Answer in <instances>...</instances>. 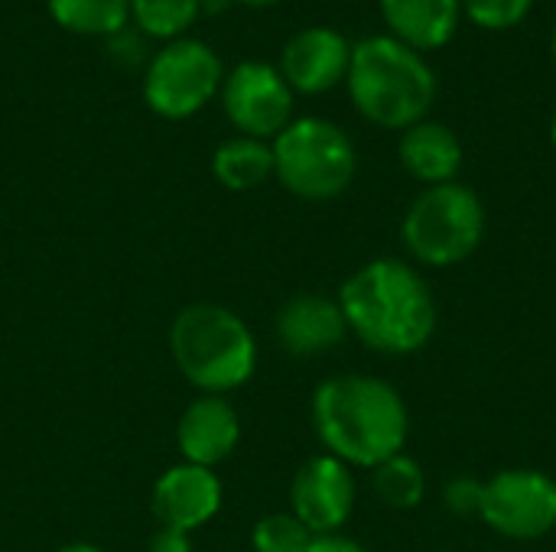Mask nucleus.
I'll return each instance as SVG.
<instances>
[{"instance_id":"obj_1","label":"nucleus","mask_w":556,"mask_h":552,"mask_svg":"<svg viewBox=\"0 0 556 552\" xmlns=\"http://www.w3.org/2000/svg\"><path fill=\"white\" fill-rule=\"evenodd\" d=\"M339 306L349 332L391 358L420 351L437 332V303L427 280L397 257L358 267L342 283Z\"/></svg>"},{"instance_id":"obj_2","label":"nucleus","mask_w":556,"mask_h":552,"mask_svg":"<svg viewBox=\"0 0 556 552\" xmlns=\"http://www.w3.org/2000/svg\"><path fill=\"white\" fill-rule=\"evenodd\" d=\"M313 426L326 455L349 468H378L404 452L410 420L401 394L368 374L329 377L313 394Z\"/></svg>"},{"instance_id":"obj_3","label":"nucleus","mask_w":556,"mask_h":552,"mask_svg":"<svg viewBox=\"0 0 556 552\" xmlns=\"http://www.w3.org/2000/svg\"><path fill=\"white\" fill-rule=\"evenodd\" d=\"M349 94L358 114L388 130L427 120L437 101V75L424 55L394 36H368L352 49Z\"/></svg>"},{"instance_id":"obj_4","label":"nucleus","mask_w":556,"mask_h":552,"mask_svg":"<svg viewBox=\"0 0 556 552\" xmlns=\"http://www.w3.org/2000/svg\"><path fill=\"white\" fill-rule=\"evenodd\" d=\"M169 351L192 387L218 397L248 384L257 364V345L244 319L215 303L186 306L173 319Z\"/></svg>"},{"instance_id":"obj_5","label":"nucleus","mask_w":556,"mask_h":552,"mask_svg":"<svg viewBox=\"0 0 556 552\" xmlns=\"http://www.w3.org/2000/svg\"><path fill=\"white\" fill-rule=\"evenodd\" d=\"M358 169L355 146L342 127L323 117L290 120L274 140V176L306 202L342 195Z\"/></svg>"},{"instance_id":"obj_6","label":"nucleus","mask_w":556,"mask_h":552,"mask_svg":"<svg viewBox=\"0 0 556 552\" xmlns=\"http://www.w3.org/2000/svg\"><path fill=\"white\" fill-rule=\"evenodd\" d=\"M401 238L414 260L437 270L456 267L469 260L485 238L482 198L463 182L430 185L407 208Z\"/></svg>"},{"instance_id":"obj_7","label":"nucleus","mask_w":556,"mask_h":552,"mask_svg":"<svg viewBox=\"0 0 556 552\" xmlns=\"http://www.w3.org/2000/svg\"><path fill=\"white\" fill-rule=\"evenodd\" d=\"M222 62L199 39H176L156 52L143 78V98L150 111L169 120L195 114L218 88Z\"/></svg>"},{"instance_id":"obj_8","label":"nucleus","mask_w":556,"mask_h":552,"mask_svg":"<svg viewBox=\"0 0 556 552\" xmlns=\"http://www.w3.org/2000/svg\"><path fill=\"white\" fill-rule=\"evenodd\" d=\"M479 517L508 540H541L556 530V482L538 468H505L482 485Z\"/></svg>"},{"instance_id":"obj_9","label":"nucleus","mask_w":556,"mask_h":552,"mask_svg":"<svg viewBox=\"0 0 556 552\" xmlns=\"http://www.w3.org/2000/svg\"><path fill=\"white\" fill-rule=\"evenodd\" d=\"M228 120L254 140L277 137L293 114V91L287 78L267 62H241L222 88Z\"/></svg>"},{"instance_id":"obj_10","label":"nucleus","mask_w":556,"mask_h":552,"mask_svg":"<svg viewBox=\"0 0 556 552\" xmlns=\"http://www.w3.org/2000/svg\"><path fill=\"white\" fill-rule=\"evenodd\" d=\"M355 508V478L345 462L316 455L303 462L290 485V514L313 534H339Z\"/></svg>"},{"instance_id":"obj_11","label":"nucleus","mask_w":556,"mask_h":552,"mask_svg":"<svg viewBox=\"0 0 556 552\" xmlns=\"http://www.w3.org/2000/svg\"><path fill=\"white\" fill-rule=\"evenodd\" d=\"M352 46L342 33L329 26H309L290 36L280 55V75L287 78L290 91L323 94L336 88L349 75Z\"/></svg>"},{"instance_id":"obj_12","label":"nucleus","mask_w":556,"mask_h":552,"mask_svg":"<svg viewBox=\"0 0 556 552\" xmlns=\"http://www.w3.org/2000/svg\"><path fill=\"white\" fill-rule=\"evenodd\" d=\"M222 508V482L202 465H173L153 488V514L163 527L192 534L208 524Z\"/></svg>"},{"instance_id":"obj_13","label":"nucleus","mask_w":556,"mask_h":552,"mask_svg":"<svg viewBox=\"0 0 556 552\" xmlns=\"http://www.w3.org/2000/svg\"><path fill=\"white\" fill-rule=\"evenodd\" d=\"M238 439H241L238 410L218 394H202L199 400H192L176 426V442L182 459L202 468H215L218 462H225L235 452Z\"/></svg>"},{"instance_id":"obj_14","label":"nucleus","mask_w":556,"mask_h":552,"mask_svg":"<svg viewBox=\"0 0 556 552\" xmlns=\"http://www.w3.org/2000/svg\"><path fill=\"white\" fill-rule=\"evenodd\" d=\"M349 335L339 299L326 296H293L277 312V338L293 358H316L339 348Z\"/></svg>"},{"instance_id":"obj_15","label":"nucleus","mask_w":556,"mask_h":552,"mask_svg":"<svg viewBox=\"0 0 556 552\" xmlns=\"http://www.w3.org/2000/svg\"><path fill=\"white\" fill-rule=\"evenodd\" d=\"M397 153H401L404 169L414 179L427 182V189L456 182V172L463 169V143L456 137V130H450L446 124H437V120H420V124L407 127Z\"/></svg>"},{"instance_id":"obj_16","label":"nucleus","mask_w":556,"mask_h":552,"mask_svg":"<svg viewBox=\"0 0 556 552\" xmlns=\"http://www.w3.org/2000/svg\"><path fill=\"white\" fill-rule=\"evenodd\" d=\"M381 13L410 49H443L463 16V0H381Z\"/></svg>"},{"instance_id":"obj_17","label":"nucleus","mask_w":556,"mask_h":552,"mask_svg":"<svg viewBox=\"0 0 556 552\" xmlns=\"http://www.w3.org/2000/svg\"><path fill=\"white\" fill-rule=\"evenodd\" d=\"M215 179L231 192H251L274 176V146L254 137L225 140L212 156Z\"/></svg>"},{"instance_id":"obj_18","label":"nucleus","mask_w":556,"mask_h":552,"mask_svg":"<svg viewBox=\"0 0 556 552\" xmlns=\"http://www.w3.org/2000/svg\"><path fill=\"white\" fill-rule=\"evenodd\" d=\"M59 26L81 36H114L130 16V0H49Z\"/></svg>"},{"instance_id":"obj_19","label":"nucleus","mask_w":556,"mask_h":552,"mask_svg":"<svg viewBox=\"0 0 556 552\" xmlns=\"http://www.w3.org/2000/svg\"><path fill=\"white\" fill-rule=\"evenodd\" d=\"M371 485L378 498L394 511H414L427 498V475L417 459L397 452L378 468H371Z\"/></svg>"},{"instance_id":"obj_20","label":"nucleus","mask_w":556,"mask_h":552,"mask_svg":"<svg viewBox=\"0 0 556 552\" xmlns=\"http://www.w3.org/2000/svg\"><path fill=\"white\" fill-rule=\"evenodd\" d=\"M199 0H130L134 23L156 39H176L199 16Z\"/></svg>"},{"instance_id":"obj_21","label":"nucleus","mask_w":556,"mask_h":552,"mask_svg":"<svg viewBox=\"0 0 556 552\" xmlns=\"http://www.w3.org/2000/svg\"><path fill=\"white\" fill-rule=\"evenodd\" d=\"M251 547L254 552H309L313 534L293 514L280 511V514H267L254 524Z\"/></svg>"},{"instance_id":"obj_22","label":"nucleus","mask_w":556,"mask_h":552,"mask_svg":"<svg viewBox=\"0 0 556 552\" xmlns=\"http://www.w3.org/2000/svg\"><path fill=\"white\" fill-rule=\"evenodd\" d=\"M534 0H463L466 16L482 29H511L531 13Z\"/></svg>"},{"instance_id":"obj_23","label":"nucleus","mask_w":556,"mask_h":552,"mask_svg":"<svg viewBox=\"0 0 556 552\" xmlns=\"http://www.w3.org/2000/svg\"><path fill=\"white\" fill-rule=\"evenodd\" d=\"M482 485H485V482H476L472 475L453 478V482L446 485V491H443L446 511H453V514H459V517L479 514V508H482Z\"/></svg>"},{"instance_id":"obj_24","label":"nucleus","mask_w":556,"mask_h":552,"mask_svg":"<svg viewBox=\"0 0 556 552\" xmlns=\"http://www.w3.org/2000/svg\"><path fill=\"white\" fill-rule=\"evenodd\" d=\"M147 552H192V540H189V534H182V530L160 527V530L150 537Z\"/></svg>"},{"instance_id":"obj_25","label":"nucleus","mask_w":556,"mask_h":552,"mask_svg":"<svg viewBox=\"0 0 556 552\" xmlns=\"http://www.w3.org/2000/svg\"><path fill=\"white\" fill-rule=\"evenodd\" d=\"M309 552H368L362 543L342 537V534H326V537H313Z\"/></svg>"},{"instance_id":"obj_26","label":"nucleus","mask_w":556,"mask_h":552,"mask_svg":"<svg viewBox=\"0 0 556 552\" xmlns=\"http://www.w3.org/2000/svg\"><path fill=\"white\" fill-rule=\"evenodd\" d=\"M59 552H104V550H98L94 543H68V547H62Z\"/></svg>"},{"instance_id":"obj_27","label":"nucleus","mask_w":556,"mask_h":552,"mask_svg":"<svg viewBox=\"0 0 556 552\" xmlns=\"http://www.w3.org/2000/svg\"><path fill=\"white\" fill-rule=\"evenodd\" d=\"M231 3H248V7H274L280 0H231Z\"/></svg>"},{"instance_id":"obj_28","label":"nucleus","mask_w":556,"mask_h":552,"mask_svg":"<svg viewBox=\"0 0 556 552\" xmlns=\"http://www.w3.org/2000/svg\"><path fill=\"white\" fill-rule=\"evenodd\" d=\"M551 52H554V62H556V26H554V36H551Z\"/></svg>"},{"instance_id":"obj_29","label":"nucleus","mask_w":556,"mask_h":552,"mask_svg":"<svg viewBox=\"0 0 556 552\" xmlns=\"http://www.w3.org/2000/svg\"><path fill=\"white\" fill-rule=\"evenodd\" d=\"M551 140H554V146H556V114H554V124H551Z\"/></svg>"}]
</instances>
